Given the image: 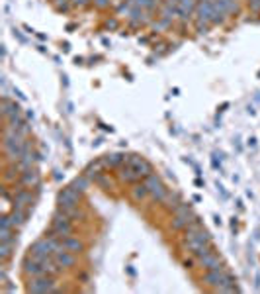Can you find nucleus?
I'll return each instance as SVG.
<instances>
[{
  "instance_id": "8",
  "label": "nucleus",
  "mask_w": 260,
  "mask_h": 294,
  "mask_svg": "<svg viewBox=\"0 0 260 294\" xmlns=\"http://www.w3.org/2000/svg\"><path fill=\"white\" fill-rule=\"evenodd\" d=\"M22 267H24V273L30 275V277H41V275H47V273H45V265H43L41 261H37V259H32L30 255L24 259Z\"/></svg>"
},
{
  "instance_id": "14",
  "label": "nucleus",
  "mask_w": 260,
  "mask_h": 294,
  "mask_svg": "<svg viewBox=\"0 0 260 294\" xmlns=\"http://www.w3.org/2000/svg\"><path fill=\"white\" fill-rule=\"evenodd\" d=\"M2 114H4V120H10V118H14V116H20L22 112H20V106H18L16 102L4 98V100H2Z\"/></svg>"
},
{
  "instance_id": "9",
  "label": "nucleus",
  "mask_w": 260,
  "mask_h": 294,
  "mask_svg": "<svg viewBox=\"0 0 260 294\" xmlns=\"http://www.w3.org/2000/svg\"><path fill=\"white\" fill-rule=\"evenodd\" d=\"M80 195L74 187H66L59 193V204H68V206H78L80 204Z\"/></svg>"
},
{
  "instance_id": "12",
  "label": "nucleus",
  "mask_w": 260,
  "mask_h": 294,
  "mask_svg": "<svg viewBox=\"0 0 260 294\" xmlns=\"http://www.w3.org/2000/svg\"><path fill=\"white\" fill-rule=\"evenodd\" d=\"M28 216H30L28 210H18V208H14V210L10 212V222H12L14 228L20 229L26 222H28Z\"/></svg>"
},
{
  "instance_id": "11",
  "label": "nucleus",
  "mask_w": 260,
  "mask_h": 294,
  "mask_svg": "<svg viewBox=\"0 0 260 294\" xmlns=\"http://www.w3.org/2000/svg\"><path fill=\"white\" fill-rule=\"evenodd\" d=\"M199 263H201V267H203V269H207V271H213V269H223L219 255H217L213 249H211L209 253H205L203 257H199Z\"/></svg>"
},
{
  "instance_id": "21",
  "label": "nucleus",
  "mask_w": 260,
  "mask_h": 294,
  "mask_svg": "<svg viewBox=\"0 0 260 294\" xmlns=\"http://www.w3.org/2000/svg\"><path fill=\"white\" fill-rule=\"evenodd\" d=\"M106 26H108V28H116V26H118V22H116V20H112V22H106Z\"/></svg>"
},
{
  "instance_id": "3",
  "label": "nucleus",
  "mask_w": 260,
  "mask_h": 294,
  "mask_svg": "<svg viewBox=\"0 0 260 294\" xmlns=\"http://www.w3.org/2000/svg\"><path fill=\"white\" fill-rule=\"evenodd\" d=\"M194 212H192V208L188 206V204H180L176 210H174V220H172V228L174 229H186L188 228V224L194 220Z\"/></svg>"
},
{
  "instance_id": "1",
  "label": "nucleus",
  "mask_w": 260,
  "mask_h": 294,
  "mask_svg": "<svg viewBox=\"0 0 260 294\" xmlns=\"http://www.w3.org/2000/svg\"><path fill=\"white\" fill-rule=\"evenodd\" d=\"M61 289L57 287V281L55 277L51 275H41V277H32L30 285H28V293H37V294H45V293H59Z\"/></svg>"
},
{
  "instance_id": "7",
  "label": "nucleus",
  "mask_w": 260,
  "mask_h": 294,
  "mask_svg": "<svg viewBox=\"0 0 260 294\" xmlns=\"http://www.w3.org/2000/svg\"><path fill=\"white\" fill-rule=\"evenodd\" d=\"M20 183L24 185V187H28V189H37L39 185H41V175H39V171L32 167V169H28V171H22L20 173Z\"/></svg>"
},
{
  "instance_id": "13",
  "label": "nucleus",
  "mask_w": 260,
  "mask_h": 294,
  "mask_svg": "<svg viewBox=\"0 0 260 294\" xmlns=\"http://www.w3.org/2000/svg\"><path fill=\"white\" fill-rule=\"evenodd\" d=\"M63 247H65L66 251L74 253V255H78V253H82V251H84V243H82L80 239L72 237V235H68V237H63Z\"/></svg>"
},
{
  "instance_id": "17",
  "label": "nucleus",
  "mask_w": 260,
  "mask_h": 294,
  "mask_svg": "<svg viewBox=\"0 0 260 294\" xmlns=\"http://www.w3.org/2000/svg\"><path fill=\"white\" fill-rule=\"evenodd\" d=\"M72 187H74L78 193H86V191H88V187H90V177H88V175L76 177V179H74V183H72Z\"/></svg>"
},
{
  "instance_id": "19",
  "label": "nucleus",
  "mask_w": 260,
  "mask_h": 294,
  "mask_svg": "<svg viewBox=\"0 0 260 294\" xmlns=\"http://www.w3.org/2000/svg\"><path fill=\"white\" fill-rule=\"evenodd\" d=\"M14 247L16 245H12V243H0V261H2V265H6V261L12 257Z\"/></svg>"
},
{
  "instance_id": "10",
  "label": "nucleus",
  "mask_w": 260,
  "mask_h": 294,
  "mask_svg": "<svg viewBox=\"0 0 260 294\" xmlns=\"http://www.w3.org/2000/svg\"><path fill=\"white\" fill-rule=\"evenodd\" d=\"M53 259L57 261V265H59L61 269H70V267H74V265H76V255H74V253H70V251H66V249L57 251V253L53 255Z\"/></svg>"
},
{
  "instance_id": "15",
  "label": "nucleus",
  "mask_w": 260,
  "mask_h": 294,
  "mask_svg": "<svg viewBox=\"0 0 260 294\" xmlns=\"http://www.w3.org/2000/svg\"><path fill=\"white\" fill-rule=\"evenodd\" d=\"M128 155H124V153H112V155H106L104 157V163L106 167H122L124 163H128Z\"/></svg>"
},
{
  "instance_id": "16",
  "label": "nucleus",
  "mask_w": 260,
  "mask_h": 294,
  "mask_svg": "<svg viewBox=\"0 0 260 294\" xmlns=\"http://www.w3.org/2000/svg\"><path fill=\"white\" fill-rule=\"evenodd\" d=\"M163 204H164V208H168V210H176L180 204H182V200H180V195L178 193H170L168 191V195L164 196V200H163Z\"/></svg>"
},
{
  "instance_id": "5",
  "label": "nucleus",
  "mask_w": 260,
  "mask_h": 294,
  "mask_svg": "<svg viewBox=\"0 0 260 294\" xmlns=\"http://www.w3.org/2000/svg\"><path fill=\"white\" fill-rule=\"evenodd\" d=\"M28 255H30L32 259H37V261H41V263L45 261V259H49V257H53V253H51V249H49L45 237L33 243L32 247H30V253H28Z\"/></svg>"
},
{
  "instance_id": "18",
  "label": "nucleus",
  "mask_w": 260,
  "mask_h": 294,
  "mask_svg": "<svg viewBox=\"0 0 260 294\" xmlns=\"http://www.w3.org/2000/svg\"><path fill=\"white\" fill-rule=\"evenodd\" d=\"M147 195H149L147 185H145V183H135V187H133V191H131V196H133L135 200H143Z\"/></svg>"
},
{
  "instance_id": "4",
  "label": "nucleus",
  "mask_w": 260,
  "mask_h": 294,
  "mask_svg": "<svg viewBox=\"0 0 260 294\" xmlns=\"http://www.w3.org/2000/svg\"><path fill=\"white\" fill-rule=\"evenodd\" d=\"M145 185H147V189H149V195L153 196L155 200H159V202H163L164 196L168 195V189L163 185V181L157 177V175H149V177H145V181H143Z\"/></svg>"
},
{
  "instance_id": "20",
  "label": "nucleus",
  "mask_w": 260,
  "mask_h": 294,
  "mask_svg": "<svg viewBox=\"0 0 260 294\" xmlns=\"http://www.w3.org/2000/svg\"><path fill=\"white\" fill-rule=\"evenodd\" d=\"M94 4H96L98 8H106L110 4V0H94Z\"/></svg>"
},
{
  "instance_id": "2",
  "label": "nucleus",
  "mask_w": 260,
  "mask_h": 294,
  "mask_svg": "<svg viewBox=\"0 0 260 294\" xmlns=\"http://www.w3.org/2000/svg\"><path fill=\"white\" fill-rule=\"evenodd\" d=\"M72 220L70 218H66L65 214H61V212H57L55 216H53V220H51V233H55V235H59V237H68L70 233H72Z\"/></svg>"
},
{
  "instance_id": "6",
  "label": "nucleus",
  "mask_w": 260,
  "mask_h": 294,
  "mask_svg": "<svg viewBox=\"0 0 260 294\" xmlns=\"http://www.w3.org/2000/svg\"><path fill=\"white\" fill-rule=\"evenodd\" d=\"M126 165H130L131 169L135 171V175H137L139 179H145V177H149V175L153 173L151 165L147 163V161H145L143 157H137V155H131Z\"/></svg>"
}]
</instances>
